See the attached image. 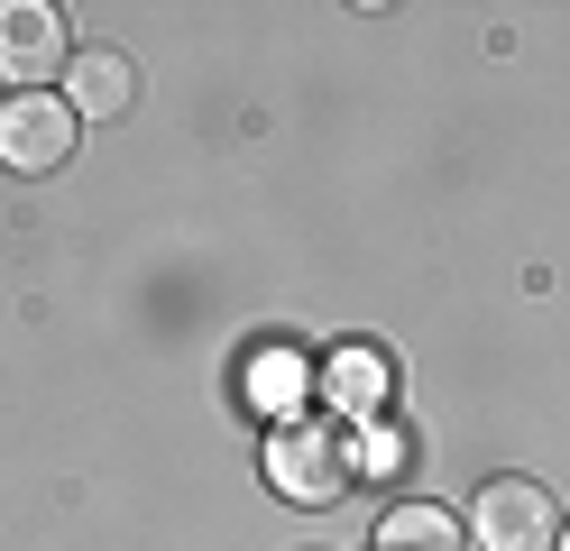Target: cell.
I'll return each mask as SVG.
<instances>
[{
  "label": "cell",
  "instance_id": "cell-1",
  "mask_svg": "<svg viewBox=\"0 0 570 551\" xmlns=\"http://www.w3.org/2000/svg\"><path fill=\"white\" fill-rule=\"evenodd\" d=\"M267 488H276L285 505H332V496L350 488V441L323 432V423H276V441H267Z\"/></svg>",
  "mask_w": 570,
  "mask_h": 551
},
{
  "label": "cell",
  "instance_id": "cell-2",
  "mask_svg": "<svg viewBox=\"0 0 570 551\" xmlns=\"http://www.w3.org/2000/svg\"><path fill=\"white\" fill-rule=\"evenodd\" d=\"M470 542L479 551H561V505L533 478H488L470 505Z\"/></svg>",
  "mask_w": 570,
  "mask_h": 551
},
{
  "label": "cell",
  "instance_id": "cell-3",
  "mask_svg": "<svg viewBox=\"0 0 570 551\" xmlns=\"http://www.w3.org/2000/svg\"><path fill=\"white\" fill-rule=\"evenodd\" d=\"M75 157V110L65 92H10L0 101V166L10 175H56Z\"/></svg>",
  "mask_w": 570,
  "mask_h": 551
},
{
  "label": "cell",
  "instance_id": "cell-4",
  "mask_svg": "<svg viewBox=\"0 0 570 551\" xmlns=\"http://www.w3.org/2000/svg\"><path fill=\"white\" fill-rule=\"evenodd\" d=\"M65 65H75V47H65V19L47 10V0H0V83L38 92Z\"/></svg>",
  "mask_w": 570,
  "mask_h": 551
},
{
  "label": "cell",
  "instance_id": "cell-5",
  "mask_svg": "<svg viewBox=\"0 0 570 551\" xmlns=\"http://www.w3.org/2000/svg\"><path fill=\"white\" fill-rule=\"evenodd\" d=\"M129 101H138V65L120 47H83L65 65V110H75V120H120Z\"/></svg>",
  "mask_w": 570,
  "mask_h": 551
},
{
  "label": "cell",
  "instance_id": "cell-6",
  "mask_svg": "<svg viewBox=\"0 0 570 551\" xmlns=\"http://www.w3.org/2000/svg\"><path fill=\"white\" fill-rule=\"evenodd\" d=\"M377 551H460V524L442 505H396L377 524Z\"/></svg>",
  "mask_w": 570,
  "mask_h": 551
},
{
  "label": "cell",
  "instance_id": "cell-7",
  "mask_svg": "<svg viewBox=\"0 0 570 551\" xmlns=\"http://www.w3.org/2000/svg\"><path fill=\"white\" fill-rule=\"evenodd\" d=\"M332 404L377 414V404H386V358H377V350H341V358H332Z\"/></svg>",
  "mask_w": 570,
  "mask_h": 551
},
{
  "label": "cell",
  "instance_id": "cell-8",
  "mask_svg": "<svg viewBox=\"0 0 570 551\" xmlns=\"http://www.w3.org/2000/svg\"><path fill=\"white\" fill-rule=\"evenodd\" d=\"M561 551H570V524H561Z\"/></svg>",
  "mask_w": 570,
  "mask_h": 551
}]
</instances>
